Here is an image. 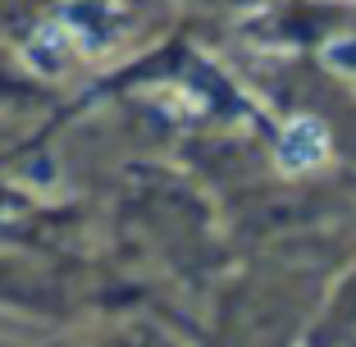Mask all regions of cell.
Instances as JSON below:
<instances>
[{"label": "cell", "mask_w": 356, "mask_h": 347, "mask_svg": "<svg viewBox=\"0 0 356 347\" xmlns=\"http://www.w3.org/2000/svg\"><path fill=\"white\" fill-rule=\"evenodd\" d=\"M274 156H279V169H283V174H311V169L325 165V156H329V128L320 124L315 115L288 119V124H283V133H279Z\"/></svg>", "instance_id": "cell-1"}]
</instances>
